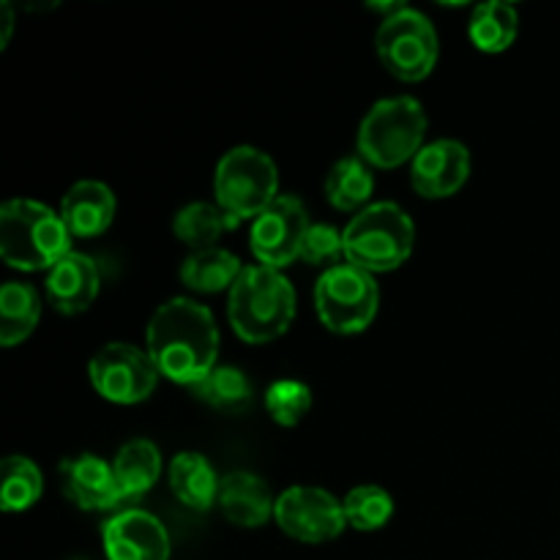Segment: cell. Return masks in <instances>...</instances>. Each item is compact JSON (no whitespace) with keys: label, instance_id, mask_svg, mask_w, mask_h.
Segmentation results:
<instances>
[{"label":"cell","instance_id":"obj_27","mask_svg":"<svg viewBox=\"0 0 560 560\" xmlns=\"http://www.w3.org/2000/svg\"><path fill=\"white\" fill-rule=\"evenodd\" d=\"M342 506L350 528L361 530V534L386 528L388 520L394 517L392 492L383 490V487L377 485L353 487V490L342 498Z\"/></svg>","mask_w":560,"mask_h":560},{"label":"cell","instance_id":"obj_6","mask_svg":"<svg viewBox=\"0 0 560 560\" xmlns=\"http://www.w3.org/2000/svg\"><path fill=\"white\" fill-rule=\"evenodd\" d=\"M213 197L233 224L255 222L279 197V170L266 151L235 145L219 159L213 173Z\"/></svg>","mask_w":560,"mask_h":560},{"label":"cell","instance_id":"obj_13","mask_svg":"<svg viewBox=\"0 0 560 560\" xmlns=\"http://www.w3.org/2000/svg\"><path fill=\"white\" fill-rule=\"evenodd\" d=\"M470 151L459 140L427 142L410 162V184L424 200L452 197L468 184Z\"/></svg>","mask_w":560,"mask_h":560},{"label":"cell","instance_id":"obj_9","mask_svg":"<svg viewBox=\"0 0 560 560\" xmlns=\"http://www.w3.org/2000/svg\"><path fill=\"white\" fill-rule=\"evenodd\" d=\"M88 377L96 394L115 405H140L156 392L159 370L148 350L129 342H109L88 361Z\"/></svg>","mask_w":560,"mask_h":560},{"label":"cell","instance_id":"obj_3","mask_svg":"<svg viewBox=\"0 0 560 560\" xmlns=\"http://www.w3.org/2000/svg\"><path fill=\"white\" fill-rule=\"evenodd\" d=\"M71 249V233L58 211L16 197L0 208V257L16 271H52Z\"/></svg>","mask_w":560,"mask_h":560},{"label":"cell","instance_id":"obj_12","mask_svg":"<svg viewBox=\"0 0 560 560\" xmlns=\"http://www.w3.org/2000/svg\"><path fill=\"white\" fill-rule=\"evenodd\" d=\"M107 560H170L173 545L162 520L145 509H124L102 528Z\"/></svg>","mask_w":560,"mask_h":560},{"label":"cell","instance_id":"obj_4","mask_svg":"<svg viewBox=\"0 0 560 560\" xmlns=\"http://www.w3.org/2000/svg\"><path fill=\"white\" fill-rule=\"evenodd\" d=\"M345 262L361 271L388 273L408 262L416 246V224L397 202H372L342 230Z\"/></svg>","mask_w":560,"mask_h":560},{"label":"cell","instance_id":"obj_17","mask_svg":"<svg viewBox=\"0 0 560 560\" xmlns=\"http://www.w3.org/2000/svg\"><path fill=\"white\" fill-rule=\"evenodd\" d=\"M118 211L115 191L102 180H77L60 197V219L69 228L71 238H98L109 230Z\"/></svg>","mask_w":560,"mask_h":560},{"label":"cell","instance_id":"obj_23","mask_svg":"<svg viewBox=\"0 0 560 560\" xmlns=\"http://www.w3.org/2000/svg\"><path fill=\"white\" fill-rule=\"evenodd\" d=\"M520 33V14L512 3L492 0L476 5L468 20V38L479 52H506Z\"/></svg>","mask_w":560,"mask_h":560},{"label":"cell","instance_id":"obj_1","mask_svg":"<svg viewBox=\"0 0 560 560\" xmlns=\"http://www.w3.org/2000/svg\"><path fill=\"white\" fill-rule=\"evenodd\" d=\"M145 350L159 375L195 388L219 366L217 317L191 299L164 301L148 323Z\"/></svg>","mask_w":560,"mask_h":560},{"label":"cell","instance_id":"obj_16","mask_svg":"<svg viewBox=\"0 0 560 560\" xmlns=\"http://www.w3.org/2000/svg\"><path fill=\"white\" fill-rule=\"evenodd\" d=\"M102 290L98 266L82 252H69L52 271H47V301L60 315H82Z\"/></svg>","mask_w":560,"mask_h":560},{"label":"cell","instance_id":"obj_2","mask_svg":"<svg viewBox=\"0 0 560 560\" xmlns=\"http://www.w3.org/2000/svg\"><path fill=\"white\" fill-rule=\"evenodd\" d=\"M295 306L293 282L279 268L246 266L228 293V320L244 342L268 345L288 334Z\"/></svg>","mask_w":560,"mask_h":560},{"label":"cell","instance_id":"obj_5","mask_svg":"<svg viewBox=\"0 0 560 560\" xmlns=\"http://www.w3.org/2000/svg\"><path fill=\"white\" fill-rule=\"evenodd\" d=\"M427 113L419 98L388 96L370 107L359 126V156L370 167L394 170L413 162L427 145Z\"/></svg>","mask_w":560,"mask_h":560},{"label":"cell","instance_id":"obj_11","mask_svg":"<svg viewBox=\"0 0 560 560\" xmlns=\"http://www.w3.org/2000/svg\"><path fill=\"white\" fill-rule=\"evenodd\" d=\"M310 213L304 202L295 195H279L260 217L252 222L249 246L257 266L288 268L290 262L301 260L306 230H310Z\"/></svg>","mask_w":560,"mask_h":560},{"label":"cell","instance_id":"obj_26","mask_svg":"<svg viewBox=\"0 0 560 560\" xmlns=\"http://www.w3.org/2000/svg\"><path fill=\"white\" fill-rule=\"evenodd\" d=\"M44 476L31 457L11 454L3 459V481H0V509L9 514L27 512L42 501Z\"/></svg>","mask_w":560,"mask_h":560},{"label":"cell","instance_id":"obj_20","mask_svg":"<svg viewBox=\"0 0 560 560\" xmlns=\"http://www.w3.org/2000/svg\"><path fill=\"white\" fill-rule=\"evenodd\" d=\"M246 266H241L238 257L230 249L213 246V249L189 252V257L180 266V282L191 290V293H224L233 290L238 277L244 273Z\"/></svg>","mask_w":560,"mask_h":560},{"label":"cell","instance_id":"obj_21","mask_svg":"<svg viewBox=\"0 0 560 560\" xmlns=\"http://www.w3.org/2000/svg\"><path fill=\"white\" fill-rule=\"evenodd\" d=\"M323 191H326V200L331 202L337 211L359 213L372 206L375 175H372V167L361 156H345L328 170Z\"/></svg>","mask_w":560,"mask_h":560},{"label":"cell","instance_id":"obj_25","mask_svg":"<svg viewBox=\"0 0 560 560\" xmlns=\"http://www.w3.org/2000/svg\"><path fill=\"white\" fill-rule=\"evenodd\" d=\"M235 228L217 202H189L180 208L173 219V233L180 244L189 246L191 252L213 249L224 230Z\"/></svg>","mask_w":560,"mask_h":560},{"label":"cell","instance_id":"obj_7","mask_svg":"<svg viewBox=\"0 0 560 560\" xmlns=\"http://www.w3.org/2000/svg\"><path fill=\"white\" fill-rule=\"evenodd\" d=\"M381 288L370 271L339 262L326 268L315 284V312L323 326L339 337L364 334L375 323Z\"/></svg>","mask_w":560,"mask_h":560},{"label":"cell","instance_id":"obj_29","mask_svg":"<svg viewBox=\"0 0 560 560\" xmlns=\"http://www.w3.org/2000/svg\"><path fill=\"white\" fill-rule=\"evenodd\" d=\"M339 257H345V238L331 224H310L304 246H301V260L310 266H339Z\"/></svg>","mask_w":560,"mask_h":560},{"label":"cell","instance_id":"obj_10","mask_svg":"<svg viewBox=\"0 0 560 560\" xmlns=\"http://www.w3.org/2000/svg\"><path fill=\"white\" fill-rule=\"evenodd\" d=\"M279 528L301 545H326L348 528L345 506L323 487H290L277 498L273 512Z\"/></svg>","mask_w":560,"mask_h":560},{"label":"cell","instance_id":"obj_18","mask_svg":"<svg viewBox=\"0 0 560 560\" xmlns=\"http://www.w3.org/2000/svg\"><path fill=\"white\" fill-rule=\"evenodd\" d=\"M170 490L191 512H208L219 501V485L213 465L200 452H180L175 454L167 468Z\"/></svg>","mask_w":560,"mask_h":560},{"label":"cell","instance_id":"obj_15","mask_svg":"<svg viewBox=\"0 0 560 560\" xmlns=\"http://www.w3.org/2000/svg\"><path fill=\"white\" fill-rule=\"evenodd\" d=\"M219 512L235 528H262L277 512L271 487L252 470H230L219 485Z\"/></svg>","mask_w":560,"mask_h":560},{"label":"cell","instance_id":"obj_8","mask_svg":"<svg viewBox=\"0 0 560 560\" xmlns=\"http://www.w3.org/2000/svg\"><path fill=\"white\" fill-rule=\"evenodd\" d=\"M375 49L388 74L402 82H421L435 71L441 42L430 16L405 5L397 14L381 20Z\"/></svg>","mask_w":560,"mask_h":560},{"label":"cell","instance_id":"obj_24","mask_svg":"<svg viewBox=\"0 0 560 560\" xmlns=\"http://www.w3.org/2000/svg\"><path fill=\"white\" fill-rule=\"evenodd\" d=\"M200 402L208 408L219 410L228 416H241L249 410L252 399H255V388H252L249 377L235 366H217L208 377H202L195 388H191Z\"/></svg>","mask_w":560,"mask_h":560},{"label":"cell","instance_id":"obj_19","mask_svg":"<svg viewBox=\"0 0 560 560\" xmlns=\"http://www.w3.org/2000/svg\"><path fill=\"white\" fill-rule=\"evenodd\" d=\"M113 470L124 503L140 501L142 495H148L156 487L159 476H162V452L153 441L137 438V441L124 443L118 448L113 459Z\"/></svg>","mask_w":560,"mask_h":560},{"label":"cell","instance_id":"obj_14","mask_svg":"<svg viewBox=\"0 0 560 560\" xmlns=\"http://www.w3.org/2000/svg\"><path fill=\"white\" fill-rule=\"evenodd\" d=\"M63 492L80 512H113L124 503L113 463L96 454H80L60 465Z\"/></svg>","mask_w":560,"mask_h":560},{"label":"cell","instance_id":"obj_28","mask_svg":"<svg viewBox=\"0 0 560 560\" xmlns=\"http://www.w3.org/2000/svg\"><path fill=\"white\" fill-rule=\"evenodd\" d=\"M266 410L273 424L299 427L312 410V388L295 377H282L266 388Z\"/></svg>","mask_w":560,"mask_h":560},{"label":"cell","instance_id":"obj_22","mask_svg":"<svg viewBox=\"0 0 560 560\" xmlns=\"http://www.w3.org/2000/svg\"><path fill=\"white\" fill-rule=\"evenodd\" d=\"M42 317V295L27 282H5L0 288V345L25 342Z\"/></svg>","mask_w":560,"mask_h":560},{"label":"cell","instance_id":"obj_30","mask_svg":"<svg viewBox=\"0 0 560 560\" xmlns=\"http://www.w3.org/2000/svg\"><path fill=\"white\" fill-rule=\"evenodd\" d=\"M11 33H14V5L5 0V3H0V49L9 47Z\"/></svg>","mask_w":560,"mask_h":560}]
</instances>
